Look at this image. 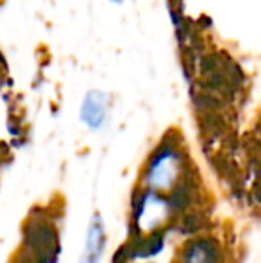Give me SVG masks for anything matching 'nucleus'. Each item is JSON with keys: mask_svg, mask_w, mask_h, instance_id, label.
Wrapping results in <instances>:
<instances>
[{"mask_svg": "<svg viewBox=\"0 0 261 263\" xmlns=\"http://www.w3.org/2000/svg\"><path fill=\"white\" fill-rule=\"evenodd\" d=\"M186 183L188 161L185 151L177 145L175 140L161 143L143 166L142 190L172 197L179 204L181 199H188V190H185Z\"/></svg>", "mask_w": 261, "mask_h": 263, "instance_id": "nucleus-1", "label": "nucleus"}, {"mask_svg": "<svg viewBox=\"0 0 261 263\" xmlns=\"http://www.w3.org/2000/svg\"><path fill=\"white\" fill-rule=\"evenodd\" d=\"M106 247V229L104 222L98 217L91 218L86 231V240H84V249L81 254L79 263H101V258L104 254Z\"/></svg>", "mask_w": 261, "mask_h": 263, "instance_id": "nucleus-3", "label": "nucleus"}, {"mask_svg": "<svg viewBox=\"0 0 261 263\" xmlns=\"http://www.w3.org/2000/svg\"><path fill=\"white\" fill-rule=\"evenodd\" d=\"M106 111H108V104H106V97L102 93H90V97L84 101L83 106V120L90 125L91 129H97L102 125L106 118Z\"/></svg>", "mask_w": 261, "mask_h": 263, "instance_id": "nucleus-4", "label": "nucleus"}, {"mask_svg": "<svg viewBox=\"0 0 261 263\" xmlns=\"http://www.w3.org/2000/svg\"><path fill=\"white\" fill-rule=\"evenodd\" d=\"M179 204L175 199L154 194L149 190H136L132 201V226L142 236H152L163 231L172 220Z\"/></svg>", "mask_w": 261, "mask_h": 263, "instance_id": "nucleus-2", "label": "nucleus"}]
</instances>
